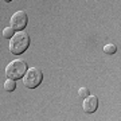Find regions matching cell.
I'll return each instance as SVG.
<instances>
[{"label": "cell", "instance_id": "obj_1", "mask_svg": "<svg viewBox=\"0 0 121 121\" xmlns=\"http://www.w3.org/2000/svg\"><path fill=\"white\" fill-rule=\"evenodd\" d=\"M30 46V35L27 32L19 31L16 34L12 35V38L9 39V51L11 54L19 55L23 54Z\"/></svg>", "mask_w": 121, "mask_h": 121}, {"label": "cell", "instance_id": "obj_2", "mask_svg": "<svg viewBox=\"0 0 121 121\" xmlns=\"http://www.w3.org/2000/svg\"><path fill=\"white\" fill-rule=\"evenodd\" d=\"M27 71V63L23 59H15L9 62L5 67V75L11 79H20Z\"/></svg>", "mask_w": 121, "mask_h": 121}, {"label": "cell", "instance_id": "obj_3", "mask_svg": "<svg viewBox=\"0 0 121 121\" xmlns=\"http://www.w3.org/2000/svg\"><path fill=\"white\" fill-rule=\"evenodd\" d=\"M43 81V73L39 67H31L23 75V83L28 89H35Z\"/></svg>", "mask_w": 121, "mask_h": 121}, {"label": "cell", "instance_id": "obj_4", "mask_svg": "<svg viewBox=\"0 0 121 121\" xmlns=\"http://www.w3.org/2000/svg\"><path fill=\"white\" fill-rule=\"evenodd\" d=\"M27 22H28V16H27L26 11H17L11 16L9 26L15 31H22L27 26Z\"/></svg>", "mask_w": 121, "mask_h": 121}, {"label": "cell", "instance_id": "obj_5", "mask_svg": "<svg viewBox=\"0 0 121 121\" xmlns=\"http://www.w3.org/2000/svg\"><path fill=\"white\" fill-rule=\"evenodd\" d=\"M82 108L86 113H94L98 108V98L95 95H87L83 98V104H82Z\"/></svg>", "mask_w": 121, "mask_h": 121}, {"label": "cell", "instance_id": "obj_6", "mask_svg": "<svg viewBox=\"0 0 121 121\" xmlns=\"http://www.w3.org/2000/svg\"><path fill=\"white\" fill-rule=\"evenodd\" d=\"M15 89H16L15 79H11V78H8V79L4 82V90H5V91H13Z\"/></svg>", "mask_w": 121, "mask_h": 121}, {"label": "cell", "instance_id": "obj_7", "mask_svg": "<svg viewBox=\"0 0 121 121\" xmlns=\"http://www.w3.org/2000/svg\"><path fill=\"white\" fill-rule=\"evenodd\" d=\"M117 51V46L113 43H108L104 46V52L105 54H109V55H112V54H116Z\"/></svg>", "mask_w": 121, "mask_h": 121}, {"label": "cell", "instance_id": "obj_8", "mask_svg": "<svg viewBox=\"0 0 121 121\" xmlns=\"http://www.w3.org/2000/svg\"><path fill=\"white\" fill-rule=\"evenodd\" d=\"M13 31H15V30H13L11 26L5 27L4 30H3V36H4L5 39H11V38H12V35H13Z\"/></svg>", "mask_w": 121, "mask_h": 121}, {"label": "cell", "instance_id": "obj_9", "mask_svg": "<svg viewBox=\"0 0 121 121\" xmlns=\"http://www.w3.org/2000/svg\"><path fill=\"white\" fill-rule=\"evenodd\" d=\"M89 94H90V91H89L87 87H81V89L78 90V97H81V98H85V97H87Z\"/></svg>", "mask_w": 121, "mask_h": 121}, {"label": "cell", "instance_id": "obj_10", "mask_svg": "<svg viewBox=\"0 0 121 121\" xmlns=\"http://www.w3.org/2000/svg\"><path fill=\"white\" fill-rule=\"evenodd\" d=\"M4 1H11V0H4Z\"/></svg>", "mask_w": 121, "mask_h": 121}]
</instances>
